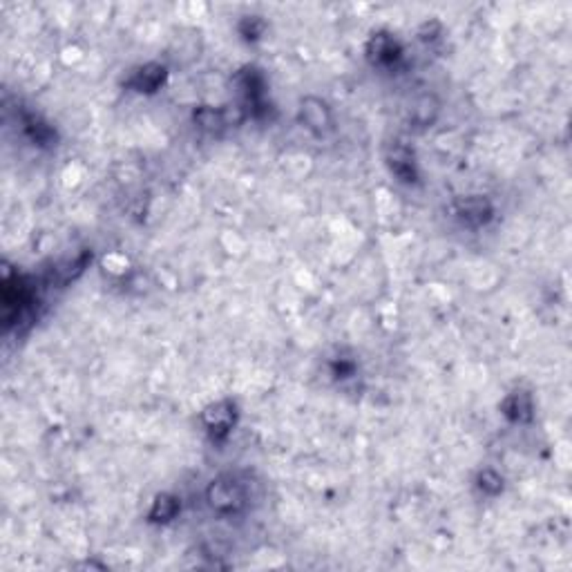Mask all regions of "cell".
Listing matches in <instances>:
<instances>
[{
    "instance_id": "4",
    "label": "cell",
    "mask_w": 572,
    "mask_h": 572,
    "mask_svg": "<svg viewBox=\"0 0 572 572\" xmlns=\"http://www.w3.org/2000/svg\"><path fill=\"white\" fill-rule=\"evenodd\" d=\"M233 407L228 402H220L206 412V425L215 436H224L233 427Z\"/></svg>"
},
{
    "instance_id": "5",
    "label": "cell",
    "mask_w": 572,
    "mask_h": 572,
    "mask_svg": "<svg viewBox=\"0 0 572 572\" xmlns=\"http://www.w3.org/2000/svg\"><path fill=\"white\" fill-rule=\"evenodd\" d=\"M163 76H166V70L161 65H146L144 70H139L136 76H134V87L141 92H152L157 90L159 83L163 81Z\"/></svg>"
},
{
    "instance_id": "9",
    "label": "cell",
    "mask_w": 572,
    "mask_h": 572,
    "mask_svg": "<svg viewBox=\"0 0 572 572\" xmlns=\"http://www.w3.org/2000/svg\"><path fill=\"white\" fill-rule=\"evenodd\" d=\"M376 58H378V61H393V58H398L396 41H391V38H383V36H380L378 41H376Z\"/></svg>"
},
{
    "instance_id": "7",
    "label": "cell",
    "mask_w": 572,
    "mask_h": 572,
    "mask_svg": "<svg viewBox=\"0 0 572 572\" xmlns=\"http://www.w3.org/2000/svg\"><path fill=\"white\" fill-rule=\"evenodd\" d=\"M177 510H179V503H177L174 497H168V494H163V497H159L155 501V505H152V512H150V521H170Z\"/></svg>"
},
{
    "instance_id": "6",
    "label": "cell",
    "mask_w": 572,
    "mask_h": 572,
    "mask_svg": "<svg viewBox=\"0 0 572 572\" xmlns=\"http://www.w3.org/2000/svg\"><path fill=\"white\" fill-rule=\"evenodd\" d=\"M530 412H532V405H530V398L526 396V393H514V396H510L503 405V414L510 416L512 421L530 418Z\"/></svg>"
},
{
    "instance_id": "8",
    "label": "cell",
    "mask_w": 572,
    "mask_h": 572,
    "mask_svg": "<svg viewBox=\"0 0 572 572\" xmlns=\"http://www.w3.org/2000/svg\"><path fill=\"white\" fill-rule=\"evenodd\" d=\"M391 170L396 172L398 177H402L405 182H414L412 179V177H414V159L409 157V152H407L405 148H398L396 152H393Z\"/></svg>"
},
{
    "instance_id": "10",
    "label": "cell",
    "mask_w": 572,
    "mask_h": 572,
    "mask_svg": "<svg viewBox=\"0 0 572 572\" xmlns=\"http://www.w3.org/2000/svg\"><path fill=\"white\" fill-rule=\"evenodd\" d=\"M481 488L483 490H490L492 494H499L503 490V478L497 476L494 472H483L481 474Z\"/></svg>"
},
{
    "instance_id": "1",
    "label": "cell",
    "mask_w": 572,
    "mask_h": 572,
    "mask_svg": "<svg viewBox=\"0 0 572 572\" xmlns=\"http://www.w3.org/2000/svg\"><path fill=\"white\" fill-rule=\"evenodd\" d=\"M208 503L220 514H237L246 505V490L237 478H217L208 488Z\"/></svg>"
},
{
    "instance_id": "3",
    "label": "cell",
    "mask_w": 572,
    "mask_h": 572,
    "mask_svg": "<svg viewBox=\"0 0 572 572\" xmlns=\"http://www.w3.org/2000/svg\"><path fill=\"white\" fill-rule=\"evenodd\" d=\"M302 119L311 130H317V132L331 128V123H333L329 108L322 103V101H315V98H309L307 103H302Z\"/></svg>"
},
{
    "instance_id": "2",
    "label": "cell",
    "mask_w": 572,
    "mask_h": 572,
    "mask_svg": "<svg viewBox=\"0 0 572 572\" xmlns=\"http://www.w3.org/2000/svg\"><path fill=\"white\" fill-rule=\"evenodd\" d=\"M456 215H459V220L463 224L483 226V224H488L492 220V206H490L488 199L472 197V199L461 201L459 206H456Z\"/></svg>"
}]
</instances>
